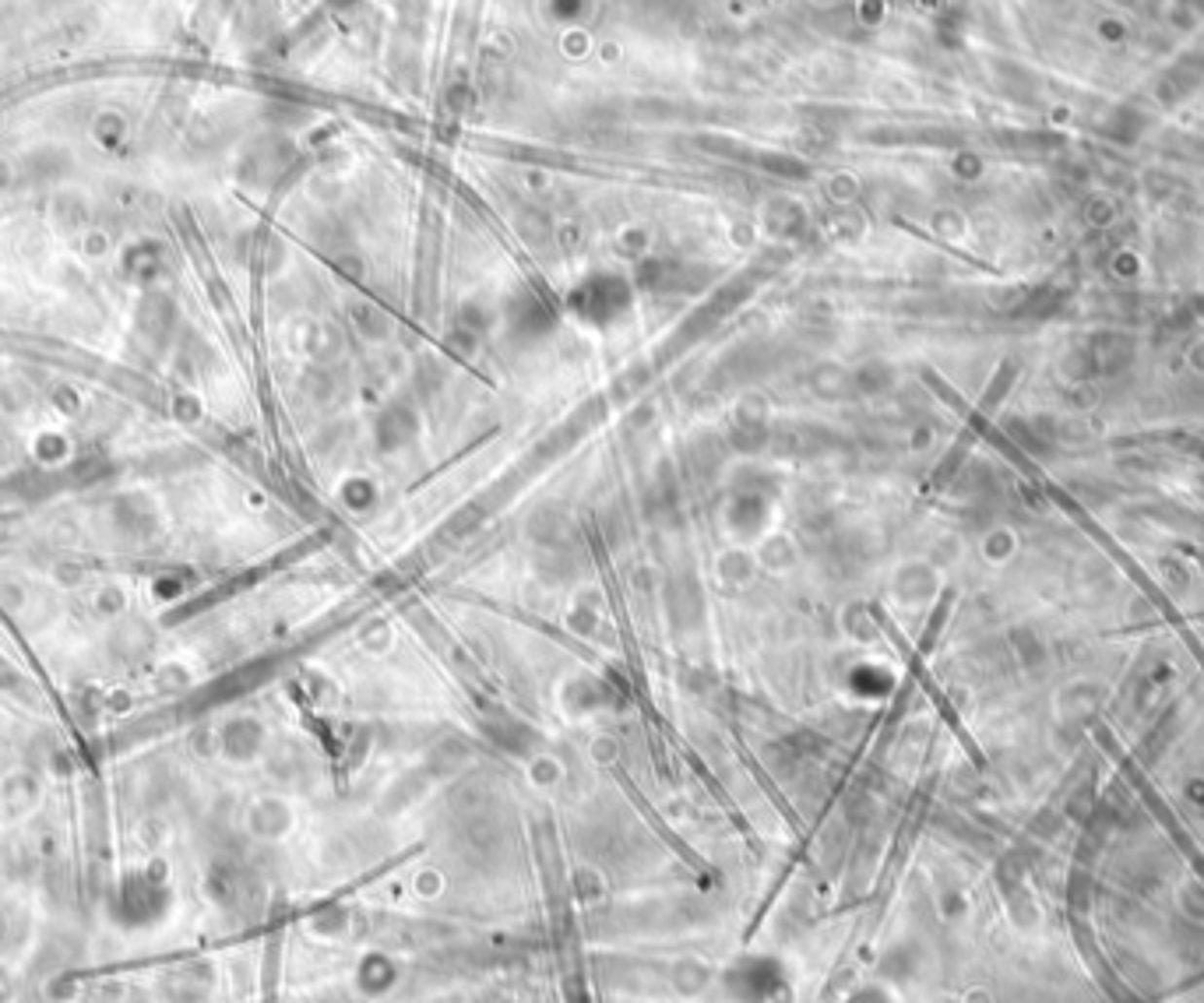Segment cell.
Returning <instances> with one entry per match:
<instances>
[{
	"label": "cell",
	"mask_w": 1204,
	"mask_h": 1003,
	"mask_svg": "<svg viewBox=\"0 0 1204 1003\" xmlns=\"http://www.w3.org/2000/svg\"><path fill=\"white\" fill-rule=\"evenodd\" d=\"M532 8L535 18L543 21L553 36L567 32V28H592L596 32V21L602 18V0H532Z\"/></svg>",
	"instance_id": "1"
},
{
	"label": "cell",
	"mask_w": 1204,
	"mask_h": 1003,
	"mask_svg": "<svg viewBox=\"0 0 1204 1003\" xmlns=\"http://www.w3.org/2000/svg\"><path fill=\"white\" fill-rule=\"evenodd\" d=\"M553 43H557L561 56H564V60H570V64H581V60H589V56L599 50V39H596V32H592V28H567V32H557V36H553Z\"/></svg>",
	"instance_id": "2"
},
{
	"label": "cell",
	"mask_w": 1204,
	"mask_h": 1003,
	"mask_svg": "<svg viewBox=\"0 0 1204 1003\" xmlns=\"http://www.w3.org/2000/svg\"><path fill=\"white\" fill-rule=\"evenodd\" d=\"M803 4L814 11H838V8H846L849 0H803Z\"/></svg>",
	"instance_id": "3"
}]
</instances>
